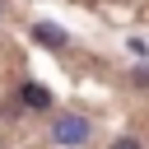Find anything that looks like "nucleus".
Masks as SVG:
<instances>
[{
	"instance_id": "f257e3e1",
	"label": "nucleus",
	"mask_w": 149,
	"mask_h": 149,
	"mask_svg": "<svg viewBox=\"0 0 149 149\" xmlns=\"http://www.w3.org/2000/svg\"><path fill=\"white\" fill-rule=\"evenodd\" d=\"M88 135H93V126H88L79 112H56V121H51V140H56V144L74 149V144H84Z\"/></svg>"
},
{
	"instance_id": "39448f33",
	"label": "nucleus",
	"mask_w": 149,
	"mask_h": 149,
	"mask_svg": "<svg viewBox=\"0 0 149 149\" xmlns=\"http://www.w3.org/2000/svg\"><path fill=\"white\" fill-rule=\"evenodd\" d=\"M135 84H144V88H149V65H140V70H135Z\"/></svg>"
},
{
	"instance_id": "20e7f679",
	"label": "nucleus",
	"mask_w": 149,
	"mask_h": 149,
	"mask_svg": "<svg viewBox=\"0 0 149 149\" xmlns=\"http://www.w3.org/2000/svg\"><path fill=\"white\" fill-rule=\"evenodd\" d=\"M112 149H140V140L135 135H121V140H112Z\"/></svg>"
},
{
	"instance_id": "f03ea898",
	"label": "nucleus",
	"mask_w": 149,
	"mask_h": 149,
	"mask_svg": "<svg viewBox=\"0 0 149 149\" xmlns=\"http://www.w3.org/2000/svg\"><path fill=\"white\" fill-rule=\"evenodd\" d=\"M33 37H37L42 47H51V51H65V47H70V33L56 28V23H33Z\"/></svg>"
},
{
	"instance_id": "7ed1b4c3",
	"label": "nucleus",
	"mask_w": 149,
	"mask_h": 149,
	"mask_svg": "<svg viewBox=\"0 0 149 149\" xmlns=\"http://www.w3.org/2000/svg\"><path fill=\"white\" fill-rule=\"evenodd\" d=\"M19 102H23L28 112H47V107H51V93H47L42 84H23V88H19Z\"/></svg>"
},
{
	"instance_id": "423d86ee",
	"label": "nucleus",
	"mask_w": 149,
	"mask_h": 149,
	"mask_svg": "<svg viewBox=\"0 0 149 149\" xmlns=\"http://www.w3.org/2000/svg\"><path fill=\"white\" fill-rule=\"evenodd\" d=\"M0 14H5V5H0Z\"/></svg>"
}]
</instances>
